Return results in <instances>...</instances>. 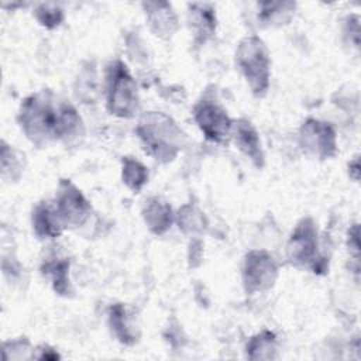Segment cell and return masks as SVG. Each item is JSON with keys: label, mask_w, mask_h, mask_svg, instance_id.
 <instances>
[{"label": "cell", "mask_w": 361, "mask_h": 361, "mask_svg": "<svg viewBox=\"0 0 361 361\" xmlns=\"http://www.w3.org/2000/svg\"><path fill=\"white\" fill-rule=\"evenodd\" d=\"M18 123L24 134L39 147L82 133V118L76 109L49 90L32 93L23 100Z\"/></svg>", "instance_id": "6da1fadb"}, {"label": "cell", "mask_w": 361, "mask_h": 361, "mask_svg": "<svg viewBox=\"0 0 361 361\" xmlns=\"http://www.w3.org/2000/svg\"><path fill=\"white\" fill-rule=\"evenodd\" d=\"M137 134L145 152L159 162L175 159L185 141V134L176 123L158 111H148L141 117Z\"/></svg>", "instance_id": "7a4b0ae2"}, {"label": "cell", "mask_w": 361, "mask_h": 361, "mask_svg": "<svg viewBox=\"0 0 361 361\" xmlns=\"http://www.w3.org/2000/svg\"><path fill=\"white\" fill-rule=\"evenodd\" d=\"M235 62L252 94L264 97L268 92L271 78V59L264 41L257 35L241 39L235 51Z\"/></svg>", "instance_id": "3957f363"}, {"label": "cell", "mask_w": 361, "mask_h": 361, "mask_svg": "<svg viewBox=\"0 0 361 361\" xmlns=\"http://www.w3.org/2000/svg\"><path fill=\"white\" fill-rule=\"evenodd\" d=\"M106 104L111 114L121 118L133 117L138 109L137 83L124 62L118 59L107 65Z\"/></svg>", "instance_id": "277c9868"}, {"label": "cell", "mask_w": 361, "mask_h": 361, "mask_svg": "<svg viewBox=\"0 0 361 361\" xmlns=\"http://www.w3.org/2000/svg\"><path fill=\"white\" fill-rule=\"evenodd\" d=\"M278 276V264L267 251H250L243 267V283L248 295L269 289Z\"/></svg>", "instance_id": "5b68a950"}, {"label": "cell", "mask_w": 361, "mask_h": 361, "mask_svg": "<svg viewBox=\"0 0 361 361\" xmlns=\"http://www.w3.org/2000/svg\"><path fill=\"white\" fill-rule=\"evenodd\" d=\"M317 248L319 241L314 221L310 217L302 219L293 228L286 245L289 262L296 267L310 265L314 269L316 262L319 261Z\"/></svg>", "instance_id": "8992f818"}, {"label": "cell", "mask_w": 361, "mask_h": 361, "mask_svg": "<svg viewBox=\"0 0 361 361\" xmlns=\"http://www.w3.org/2000/svg\"><path fill=\"white\" fill-rule=\"evenodd\" d=\"M55 206L65 227L71 228L83 226L92 213L90 203L69 179H62L59 182Z\"/></svg>", "instance_id": "52a82bcc"}, {"label": "cell", "mask_w": 361, "mask_h": 361, "mask_svg": "<svg viewBox=\"0 0 361 361\" xmlns=\"http://www.w3.org/2000/svg\"><path fill=\"white\" fill-rule=\"evenodd\" d=\"M193 117L207 140L217 144H227L231 138L233 120L217 103L200 100L193 109Z\"/></svg>", "instance_id": "ba28073f"}, {"label": "cell", "mask_w": 361, "mask_h": 361, "mask_svg": "<svg viewBox=\"0 0 361 361\" xmlns=\"http://www.w3.org/2000/svg\"><path fill=\"white\" fill-rule=\"evenodd\" d=\"M299 141L302 148L320 158H331L337 152L336 133L329 123L319 121L316 118H307L300 127Z\"/></svg>", "instance_id": "9c48e42d"}, {"label": "cell", "mask_w": 361, "mask_h": 361, "mask_svg": "<svg viewBox=\"0 0 361 361\" xmlns=\"http://www.w3.org/2000/svg\"><path fill=\"white\" fill-rule=\"evenodd\" d=\"M231 138L234 140L238 149L243 151L254 162L255 166L261 168L264 165V152L258 133L248 120L240 118L233 121Z\"/></svg>", "instance_id": "30bf717a"}, {"label": "cell", "mask_w": 361, "mask_h": 361, "mask_svg": "<svg viewBox=\"0 0 361 361\" xmlns=\"http://www.w3.org/2000/svg\"><path fill=\"white\" fill-rule=\"evenodd\" d=\"M188 23L196 42H206L216 32V10L209 3L188 4Z\"/></svg>", "instance_id": "8fae6325"}, {"label": "cell", "mask_w": 361, "mask_h": 361, "mask_svg": "<svg viewBox=\"0 0 361 361\" xmlns=\"http://www.w3.org/2000/svg\"><path fill=\"white\" fill-rule=\"evenodd\" d=\"M31 221L34 233L39 238H58L65 228L56 206L49 202H41L34 207Z\"/></svg>", "instance_id": "7c38bea8"}, {"label": "cell", "mask_w": 361, "mask_h": 361, "mask_svg": "<svg viewBox=\"0 0 361 361\" xmlns=\"http://www.w3.org/2000/svg\"><path fill=\"white\" fill-rule=\"evenodd\" d=\"M142 7L145 10L149 27L155 35L169 38L175 34L178 30V17L169 3L148 1L142 3Z\"/></svg>", "instance_id": "4fadbf2b"}, {"label": "cell", "mask_w": 361, "mask_h": 361, "mask_svg": "<svg viewBox=\"0 0 361 361\" xmlns=\"http://www.w3.org/2000/svg\"><path fill=\"white\" fill-rule=\"evenodd\" d=\"M109 324L116 337L123 344H134L138 340V327L133 319V314L123 303L111 305L109 309Z\"/></svg>", "instance_id": "5bb4252c"}, {"label": "cell", "mask_w": 361, "mask_h": 361, "mask_svg": "<svg viewBox=\"0 0 361 361\" xmlns=\"http://www.w3.org/2000/svg\"><path fill=\"white\" fill-rule=\"evenodd\" d=\"M144 206L142 214L148 228L154 234H162L168 228H171L173 223V213L171 206L166 202L159 200L158 197H152Z\"/></svg>", "instance_id": "9a60e30c"}, {"label": "cell", "mask_w": 361, "mask_h": 361, "mask_svg": "<svg viewBox=\"0 0 361 361\" xmlns=\"http://www.w3.org/2000/svg\"><path fill=\"white\" fill-rule=\"evenodd\" d=\"M41 274L49 279L52 289L58 295L68 296L72 292L69 282V261L66 258L47 259L41 267Z\"/></svg>", "instance_id": "2e32d148"}, {"label": "cell", "mask_w": 361, "mask_h": 361, "mask_svg": "<svg viewBox=\"0 0 361 361\" xmlns=\"http://www.w3.org/2000/svg\"><path fill=\"white\" fill-rule=\"evenodd\" d=\"M296 3L265 1L258 4V20L267 25H283L290 21L295 14Z\"/></svg>", "instance_id": "e0dca14e"}, {"label": "cell", "mask_w": 361, "mask_h": 361, "mask_svg": "<svg viewBox=\"0 0 361 361\" xmlns=\"http://www.w3.org/2000/svg\"><path fill=\"white\" fill-rule=\"evenodd\" d=\"M247 357L251 360L276 358V337L274 333L264 330L251 337L247 343Z\"/></svg>", "instance_id": "ac0fdd59"}, {"label": "cell", "mask_w": 361, "mask_h": 361, "mask_svg": "<svg viewBox=\"0 0 361 361\" xmlns=\"http://www.w3.org/2000/svg\"><path fill=\"white\" fill-rule=\"evenodd\" d=\"M123 182L133 190L140 192L141 188L148 180V171L147 168L137 159L126 157L123 159Z\"/></svg>", "instance_id": "d6986e66"}, {"label": "cell", "mask_w": 361, "mask_h": 361, "mask_svg": "<svg viewBox=\"0 0 361 361\" xmlns=\"http://www.w3.org/2000/svg\"><path fill=\"white\" fill-rule=\"evenodd\" d=\"M34 16L37 21L45 28H56L63 21V10L52 3H41L35 7Z\"/></svg>", "instance_id": "ffe728a7"}, {"label": "cell", "mask_w": 361, "mask_h": 361, "mask_svg": "<svg viewBox=\"0 0 361 361\" xmlns=\"http://www.w3.org/2000/svg\"><path fill=\"white\" fill-rule=\"evenodd\" d=\"M348 248L350 252H353L354 259L358 261V254H360V240H358V224H353V227L348 231Z\"/></svg>", "instance_id": "44dd1931"}, {"label": "cell", "mask_w": 361, "mask_h": 361, "mask_svg": "<svg viewBox=\"0 0 361 361\" xmlns=\"http://www.w3.org/2000/svg\"><path fill=\"white\" fill-rule=\"evenodd\" d=\"M42 353L41 354H38V355H35V358H39V360H58L59 358V354L58 353H55L52 348H49V347H41L39 348Z\"/></svg>", "instance_id": "7402d4cb"}, {"label": "cell", "mask_w": 361, "mask_h": 361, "mask_svg": "<svg viewBox=\"0 0 361 361\" xmlns=\"http://www.w3.org/2000/svg\"><path fill=\"white\" fill-rule=\"evenodd\" d=\"M348 168L354 172V173L351 175V178H353L354 180H358V169H360V161H358V157H355V158L350 162ZM351 171H350V172H351Z\"/></svg>", "instance_id": "603a6c76"}]
</instances>
